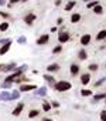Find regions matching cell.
Instances as JSON below:
<instances>
[{
    "instance_id": "obj_10",
    "label": "cell",
    "mask_w": 106,
    "mask_h": 121,
    "mask_svg": "<svg viewBox=\"0 0 106 121\" xmlns=\"http://www.w3.org/2000/svg\"><path fill=\"white\" fill-rule=\"evenodd\" d=\"M10 47H11V43H7V44H2L0 46V56H4L10 51Z\"/></svg>"
},
{
    "instance_id": "obj_16",
    "label": "cell",
    "mask_w": 106,
    "mask_h": 121,
    "mask_svg": "<svg viewBox=\"0 0 106 121\" xmlns=\"http://www.w3.org/2000/svg\"><path fill=\"white\" fill-rule=\"evenodd\" d=\"M105 98H106V93L96 94V95H93V98H92V103H96V101H100V100H105Z\"/></svg>"
},
{
    "instance_id": "obj_38",
    "label": "cell",
    "mask_w": 106,
    "mask_h": 121,
    "mask_svg": "<svg viewBox=\"0 0 106 121\" xmlns=\"http://www.w3.org/2000/svg\"><path fill=\"white\" fill-rule=\"evenodd\" d=\"M20 2H21V0H10L9 3H10V4H16V3H20Z\"/></svg>"
},
{
    "instance_id": "obj_5",
    "label": "cell",
    "mask_w": 106,
    "mask_h": 121,
    "mask_svg": "<svg viewBox=\"0 0 106 121\" xmlns=\"http://www.w3.org/2000/svg\"><path fill=\"white\" fill-rule=\"evenodd\" d=\"M35 88H37V86L30 84V83H26V84H20L19 91H20V93H21V91H34Z\"/></svg>"
},
{
    "instance_id": "obj_12",
    "label": "cell",
    "mask_w": 106,
    "mask_h": 121,
    "mask_svg": "<svg viewBox=\"0 0 106 121\" xmlns=\"http://www.w3.org/2000/svg\"><path fill=\"white\" fill-rule=\"evenodd\" d=\"M10 95H11V91H2L0 93V100H4V101H10Z\"/></svg>"
},
{
    "instance_id": "obj_44",
    "label": "cell",
    "mask_w": 106,
    "mask_h": 121,
    "mask_svg": "<svg viewBox=\"0 0 106 121\" xmlns=\"http://www.w3.org/2000/svg\"><path fill=\"white\" fill-rule=\"evenodd\" d=\"M0 69H2V64H0Z\"/></svg>"
},
{
    "instance_id": "obj_22",
    "label": "cell",
    "mask_w": 106,
    "mask_h": 121,
    "mask_svg": "<svg viewBox=\"0 0 106 121\" xmlns=\"http://www.w3.org/2000/svg\"><path fill=\"white\" fill-rule=\"evenodd\" d=\"M40 115V111L38 110H30L28 111V118H37Z\"/></svg>"
},
{
    "instance_id": "obj_39",
    "label": "cell",
    "mask_w": 106,
    "mask_h": 121,
    "mask_svg": "<svg viewBox=\"0 0 106 121\" xmlns=\"http://www.w3.org/2000/svg\"><path fill=\"white\" fill-rule=\"evenodd\" d=\"M6 4H7L6 0H0V6H6Z\"/></svg>"
},
{
    "instance_id": "obj_13",
    "label": "cell",
    "mask_w": 106,
    "mask_h": 121,
    "mask_svg": "<svg viewBox=\"0 0 106 121\" xmlns=\"http://www.w3.org/2000/svg\"><path fill=\"white\" fill-rule=\"evenodd\" d=\"M89 43H91V34H83L81 37V44L82 46H88Z\"/></svg>"
},
{
    "instance_id": "obj_2",
    "label": "cell",
    "mask_w": 106,
    "mask_h": 121,
    "mask_svg": "<svg viewBox=\"0 0 106 121\" xmlns=\"http://www.w3.org/2000/svg\"><path fill=\"white\" fill-rule=\"evenodd\" d=\"M35 19H37V16H35L34 13H31V12H30V13H27V14L23 17V20H24V23H26L27 26H31V24L35 22Z\"/></svg>"
},
{
    "instance_id": "obj_27",
    "label": "cell",
    "mask_w": 106,
    "mask_h": 121,
    "mask_svg": "<svg viewBox=\"0 0 106 121\" xmlns=\"http://www.w3.org/2000/svg\"><path fill=\"white\" fill-rule=\"evenodd\" d=\"M96 4H99L98 0H92V2H88V3H86V7H88V9H93Z\"/></svg>"
},
{
    "instance_id": "obj_8",
    "label": "cell",
    "mask_w": 106,
    "mask_h": 121,
    "mask_svg": "<svg viewBox=\"0 0 106 121\" xmlns=\"http://www.w3.org/2000/svg\"><path fill=\"white\" fill-rule=\"evenodd\" d=\"M23 110H24V103H19V104L16 105V108L13 110V112H11V114H13L14 117H19V115L21 114V111H23Z\"/></svg>"
},
{
    "instance_id": "obj_9",
    "label": "cell",
    "mask_w": 106,
    "mask_h": 121,
    "mask_svg": "<svg viewBox=\"0 0 106 121\" xmlns=\"http://www.w3.org/2000/svg\"><path fill=\"white\" fill-rule=\"evenodd\" d=\"M34 94L35 95H38V97H45L47 95V87H37L35 88V91H34Z\"/></svg>"
},
{
    "instance_id": "obj_23",
    "label": "cell",
    "mask_w": 106,
    "mask_h": 121,
    "mask_svg": "<svg viewBox=\"0 0 106 121\" xmlns=\"http://www.w3.org/2000/svg\"><path fill=\"white\" fill-rule=\"evenodd\" d=\"M9 27H10V24L7 23V20H6V22H3V23H0V31H2V33H3V31H7V30H9Z\"/></svg>"
},
{
    "instance_id": "obj_45",
    "label": "cell",
    "mask_w": 106,
    "mask_h": 121,
    "mask_svg": "<svg viewBox=\"0 0 106 121\" xmlns=\"http://www.w3.org/2000/svg\"><path fill=\"white\" fill-rule=\"evenodd\" d=\"M105 100H106V98H105Z\"/></svg>"
},
{
    "instance_id": "obj_15",
    "label": "cell",
    "mask_w": 106,
    "mask_h": 121,
    "mask_svg": "<svg viewBox=\"0 0 106 121\" xmlns=\"http://www.w3.org/2000/svg\"><path fill=\"white\" fill-rule=\"evenodd\" d=\"M78 58H79V60H86V58H88V53H86L85 48H81V50L78 51Z\"/></svg>"
},
{
    "instance_id": "obj_4",
    "label": "cell",
    "mask_w": 106,
    "mask_h": 121,
    "mask_svg": "<svg viewBox=\"0 0 106 121\" xmlns=\"http://www.w3.org/2000/svg\"><path fill=\"white\" fill-rule=\"evenodd\" d=\"M69 39H71V36H69L68 31H60V34H58V41H60L61 44L69 41Z\"/></svg>"
},
{
    "instance_id": "obj_29",
    "label": "cell",
    "mask_w": 106,
    "mask_h": 121,
    "mask_svg": "<svg viewBox=\"0 0 106 121\" xmlns=\"http://www.w3.org/2000/svg\"><path fill=\"white\" fill-rule=\"evenodd\" d=\"M26 41H27L26 36H20V37L17 39V43H19V44H21V46H23V44H26Z\"/></svg>"
},
{
    "instance_id": "obj_17",
    "label": "cell",
    "mask_w": 106,
    "mask_h": 121,
    "mask_svg": "<svg viewBox=\"0 0 106 121\" xmlns=\"http://www.w3.org/2000/svg\"><path fill=\"white\" fill-rule=\"evenodd\" d=\"M75 4H76L75 0H71V2H68V3L65 4V12H71V10L75 7Z\"/></svg>"
},
{
    "instance_id": "obj_11",
    "label": "cell",
    "mask_w": 106,
    "mask_h": 121,
    "mask_svg": "<svg viewBox=\"0 0 106 121\" xmlns=\"http://www.w3.org/2000/svg\"><path fill=\"white\" fill-rule=\"evenodd\" d=\"M44 80L49 84V86H54L57 81H55V78H54V76L52 74H49V73H47V74H44Z\"/></svg>"
},
{
    "instance_id": "obj_7",
    "label": "cell",
    "mask_w": 106,
    "mask_h": 121,
    "mask_svg": "<svg viewBox=\"0 0 106 121\" xmlns=\"http://www.w3.org/2000/svg\"><path fill=\"white\" fill-rule=\"evenodd\" d=\"M57 71H60V64H57V63H52V64L47 66V73L52 74V73H57Z\"/></svg>"
},
{
    "instance_id": "obj_6",
    "label": "cell",
    "mask_w": 106,
    "mask_h": 121,
    "mask_svg": "<svg viewBox=\"0 0 106 121\" xmlns=\"http://www.w3.org/2000/svg\"><path fill=\"white\" fill-rule=\"evenodd\" d=\"M49 41V34H41L37 39V46H45Z\"/></svg>"
},
{
    "instance_id": "obj_31",
    "label": "cell",
    "mask_w": 106,
    "mask_h": 121,
    "mask_svg": "<svg viewBox=\"0 0 106 121\" xmlns=\"http://www.w3.org/2000/svg\"><path fill=\"white\" fill-rule=\"evenodd\" d=\"M88 69H89V71H96V70L99 69V66H98V64H95V63H92V64H89V67H88Z\"/></svg>"
},
{
    "instance_id": "obj_34",
    "label": "cell",
    "mask_w": 106,
    "mask_h": 121,
    "mask_svg": "<svg viewBox=\"0 0 106 121\" xmlns=\"http://www.w3.org/2000/svg\"><path fill=\"white\" fill-rule=\"evenodd\" d=\"M100 120H102V121H106V110H103V111L100 112Z\"/></svg>"
},
{
    "instance_id": "obj_43",
    "label": "cell",
    "mask_w": 106,
    "mask_h": 121,
    "mask_svg": "<svg viewBox=\"0 0 106 121\" xmlns=\"http://www.w3.org/2000/svg\"><path fill=\"white\" fill-rule=\"evenodd\" d=\"M85 2H86V3H88V2H92V0H85Z\"/></svg>"
},
{
    "instance_id": "obj_25",
    "label": "cell",
    "mask_w": 106,
    "mask_h": 121,
    "mask_svg": "<svg viewBox=\"0 0 106 121\" xmlns=\"http://www.w3.org/2000/svg\"><path fill=\"white\" fill-rule=\"evenodd\" d=\"M93 13H96V14H102V13H103V7H102L100 4H96V6L93 7Z\"/></svg>"
},
{
    "instance_id": "obj_36",
    "label": "cell",
    "mask_w": 106,
    "mask_h": 121,
    "mask_svg": "<svg viewBox=\"0 0 106 121\" xmlns=\"http://www.w3.org/2000/svg\"><path fill=\"white\" fill-rule=\"evenodd\" d=\"M51 107L58 108V107H60V103H58V101H52V103H51Z\"/></svg>"
},
{
    "instance_id": "obj_32",
    "label": "cell",
    "mask_w": 106,
    "mask_h": 121,
    "mask_svg": "<svg viewBox=\"0 0 106 121\" xmlns=\"http://www.w3.org/2000/svg\"><path fill=\"white\" fill-rule=\"evenodd\" d=\"M0 16L4 19H10V13H6V12H0Z\"/></svg>"
},
{
    "instance_id": "obj_28",
    "label": "cell",
    "mask_w": 106,
    "mask_h": 121,
    "mask_svg": "<svg viewBox=\"0 0 106 121\" xmlns=\"http://www.w3.org/2000/svg\"><path fill=\"white\" fill-rule=\"evenodd\" d=\"M81 95H82V97H89V95H92V91L85 88V90H82V91H81Z\"/></svg>"
},
{
    "instance_id": "obj_37",
    "label": "cell",
    "mask_w": 106,
    "mask_h": 121,
    "mask_svg": "<svg viewBox=\"0 0 106 121\" xmlns=\"http://www.w3.org/2000/svg\"><path fill=\"white\" fill-rule=\"evenodd\" d=\"M62 22H64L62 17H58V19H57V24H58V26H62Z\"/></svg>"
},
{
    "instance_id": "obj_18",
    "label": "cell",
    "mask_w": 106,
    "mask_h": 121,
    "mask_svg": "<svg viewBox=\"0 0 106 121\" xmlns=\"http://www.w3.org/2000/svg\"><path fill=\"white\" fill-rule=\"evenodd\" d=\"M106 39V30H100L98 34H96V40L98 41H102V40H105Z\"/></svg>"
},
{
    "instance_id": "obj_40",
    "label": "cell",
    "mask_w": 106,
    "mask_h": 121,
    "mask_svg": "<svg viewBox=\"0 0 106 121\" xmlns=\"http://www.w3.org/2000/svg\"><path fill=\"white\" fill-rule=\"evenodd\" d=\"M41 121H54V120H52V118H42Z\"/></svg>"
},
{
    "instance_id": "obj_26",
    "label": "cell",
    "mask_w": 106,
    "mask_h": 121,
    "mask_svg": "<svg viewBox=\"0 0 106 121\" xmlns=\"http://www.w3.org/2000/svg\"><path fill=\"white\" fill-rule=\"evenodd\" d=\"M11 86H13V83H9V81H3V83H2V88H3V90H10Z\"/></svg>"
},
{
    "instance_id": "obj_41",
    "label": "cell",
    "mask_w": 106,
    "mask_h": 121,
    "mask_svg": "<svg viewBox=\"0 0 106 121\" xmlns=\"http://www.w3.org/2000/svg\"><path fill=\"white\" fill-rule=\"evenodd\" d=\"M61 4V0H55V6H60Z\"/></svg>"
},
{
    "instance_id": "obj_21",
    "label": "cell",
    "mask_w": 106,
    "mask_h": 121,
    "mask_svg": "<svg viewBox=\"0 0 106 121\" xmlns=\"http://www.w3.org/2000/svg\"><path fill=\"white\" fill-rule=\"evenodd\" d=\"M20 95H21V93L17 90V91H11V95H10V101H13V100H19L20 98Z\"/></svg>"
},
{
    "instance_id": "obj_19",
    "label": "cell",
    "mask_w": 106,
    "mask_h": 121,
    "mask_svg": "<svg viewBox=\"0 0 106 121\" xmlns=\"http://www.w3.org/2000/svg\"><path fill=\"white\" fill-rule=\"evenodd\" d=\"M71 74L72 76H78L79 74V66L78 64H72L71 66Z\"/></svg>"
},
{
    "instance_id": "obj_42",
    "label": "cell",
    "mask_w": 106,
    "mask_h": 121,
    "mask_svg": "<svg viewBox=\"0 0 106 121\" xmlns=\"http://www.w3.org/2000/svg\"><path fill=\"white\" fill-rule=\"evenodd\" d=\"M26 2H28V0H21V3H26Z\"/></svg>"
},
{
    "instance_id": "obj_30",
    "label": "cell",
    "mask_w": 106,
    "mask_h": 121,
    "mask_svg": "<svg viewBox=\"0 0 106 121\" xmlns=\"http://www.w3.org/2000/svg\"><path fill=\"white\" fill-rule=\"evenodd\" d=\"M61 51H62V46H57V47L52 48V54H58V53H61Z\"/></svg>"
},
{
    "instance_id": "obj_35",
    "label": "cell",
    "mask_w": 106,
    "mask_h": 121,
    "mask_svg": "<svg viewBox=\"0 0 106 121\" xmlns=\"http://www.w3.org/2000/svg\"><path fill=\"white\" fill-rule=\"evenodd\" d=\"M105 80H106V78H100L99 81H96V83H95V86H96V87H99V86H102V84L105 83Z\"/></svg>"
},
{
    "instance_id": "obj_3",
    "label": "cell",
    "mask_w": 106,
    "mask_h": 121,
    "mask_svg": "<svg viewBox=\"0 0 106 121\" xmlns=\"http://www.w3.org/2000/svg\"><path fill=\"white\" fill-rule=\"evenodd\" d=\"M16 69H17V66H16L14 63H10V64H4V66H2L0 71H3V73H13V71H16Z\"/></svg>"
},
{
    "instance_id": "obj_14",
    "label": "cell",
    "mask_w": 106,
    "mask_h": 121,
    "mask_svg": "<svg viewBox=\"0 0 106 121\" xmlns=\"http://www.w3.org/2000/svg\"><path fill=\"white\" fill-rule=\"evenodd\" d=\"M89 81H91V74H89V73H85V74L81 76V83H82L83 86H86Z\"/></svg>"
},
{
    "instance_id": "obj_20",
    "label": "cell",
    "mask_w": 106,
    "mask_h": 121,
    "mask_svg": "<svg viewBox=\"0 0 106 121\" xmlns=\"http://www.w3.org/2000/svg\"><path fill=\"white\" fill-rule=\"evenodd\" d=\"M81 20V14L79 13H72L71 16V23H78Z\"/></svg>"
},
{
    "instance_id": "obj_24",
    "label": "cell",
    "mask_w": 106,
    "mask_h": 121,
    "mask_svg": "<svg viewBox=\"0 0 106 121\" xmlns=\"http://www.w3.org/2000/svg\"><path fill=\"white\" fill-rule=\"evenodd\" d=\"M51 108H52V107H51V103H47V101L42 103V111H44V112L51 111Z\"/></svg>"
},
{
    "instance_id": "obj_1",
    "label": "cell",
    "mask_w": 106,
    "mask_h": 121,
    "mask_svg": "<svg viewBox=\"0 0 106 121\" xmlns=\"http://www.w3.org/2000/svg\"><path fill=\"white\" fill-rule=\"evenodd\" d=\"M54 87L57 91H60V93H62V91H68V90H71V83L69 81H67V80H60V81H57L54 86Z\"/></svg>"
},
{
    "instance_id": "obj_33",
    "label": "cell",
    "mask_w": 106,
    "mask_h": 121,
    "mask_svg": "<svg viewBox=\"0 0 106 121\" xmlns=\"http://www.w3.org/2000/svg\"><path fill=\"white\" fill-rule=\"evenodd\" d=\"M7 43H11V39H2L0 40V44H7Z\"/></svg>"
}]
</instances>
